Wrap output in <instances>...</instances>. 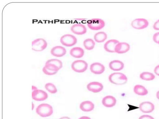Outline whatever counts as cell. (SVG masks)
<instances>
[{"mask_svg":"<svg viewBox=\"0 0 159 119\" xmlns=\"http://www.w3.org/2000/svg\"><path fill=\"white\" fill-rule=\"evenodd\" d=\"M46 89L52 94H55L57 92V89L56 86L51 83H47L45 85Z\"/></svg>","mask_w":159,"mask_h":119,"instance_id":"25","label":"cell"},{"mask_svg":"<svg viewBox=\"0 0 159 119\" xmlns=\"http://www.w3.org/2000/svg\"><path fill=\"white\" fill-rule=\"evenodd\" d=\"M42 71L45 74L48 75H53L55 74L57 72L49 70L47 69L44 66L43 68Z\"/></svg>","mask_w":159,"mask_h":119,"instance_id":"26","label":"cell"},{"mask_svg":"<svg viewBox=\"0 0 159 119\" xmlns=\"http://www.w3.org/2000/svg\"><path fill=\"white\" fill-rule=\"evenodd\" d=\"M154 71L156 74L159 76V64L155 67Z\"/></svg>","mask_w":159,"mask_h":119,"instance_id":"30","label":"cell"},{"mask_svg":"<svg viewBox=\"0 0 159 119\" xmlns=\"http://www.w3.org/2000/svg\"><path fill=\"white\" fill-rule=\"evenodd\" d=\"M107 35L103 31L99 32L95 34L94 38L95 41L98 43L104 41L107 38Z\"/></svg>","mask_w":159,"mask_h":119,"instance_id":"22","label":"cell"},{"mask_svg":"<svg viewBox=\"0 0 159 119\" xmlns=\"http://www.w3.org/2000/svg\"><path fill=\"white\" fill-rule=\"evenodd\" d=\"M60 41L62 45L66 46H71L75 45L77 39L75 36L70 34H66L60 38Z\"/></svg>","mask_w":159,"mask_h":119,"instance_id":"7","label":"cell"},{"mask_svg":"<svg viewBox=\"0 0 159 119\" xmlns=\"http://www.w3.org/2000/svg\"><path fill=\"white\" fill-rule=\"evenodd\" d=\"M80 108L82 111L88 112L91 111L94 109V104L91 101H85L80 103Z\"/></svg>","mask_w":159,"mask_h":119,"instance_id":"19","label":"cell"},{"mask_svg":"<svg viewBox=\"0 0 159 119\" xmlns=\"http://www.w3.org/2000/svg\"><path fill=\"white\" fill-rule=\"evenodd\" d=\"M130 48L129 45L126 42H119L116 46L115 52L118 54L125 53L128 51Z\"/></svg>","mask_w":159,"mask_h":119,"instance_id":"15","label":"cell"},{"mask_svg":"<svg viewBox=\"0 0 159 119\" xmlns=\"http://www.w3.org/2000/svg\"><path fill=\"white\" fill-rule=\"evenodd\" d=\"M156 95L157 98L159 100V90L157 92Z\"/></svg>","mask_w":159,"mask_h":119,"instance_id":"34","label":"cell"},{"mask_svg":"<svg viewBox=\"0 0 159 119\" xmlns=\"http://www.w3.org/2000/svg\"><path fill=\"white\" fill-rule=\"evenodd\" d=\"M78 119H91L90 118L87 116H82Z\"/></svg>","mask_w":159,"mask_h":119,"instance_id":"31","label":"cell"},{"mask_svg":"<svg viewBox=\"0 0 159 119\" xmlns=\"http://www.w3.org/2000/svg\"><path fill=\"white\" fill-rule=\"evenodd\" d=\"M66 49L61 46H56L52 48L50 51L51 54L57 57H61L66 53Z\"/></svg>","mask_w":159,"mask_h":119,"instance_id":"16","label":"cell"},{"mask_svg":"<svg viewBox=\"0 0 159 119\" xmlns=\"http://www.w3.org/2000/svg\"><path fill=\"white\" fill-rule=\"evenodd\" d=\"M119 42L115 39H110L104 44V48L106 51L111 53L115 52V49L116 45Z\"/></svg>","mask_w":159,"mask_h":119,"instance_id":"14","label":"cell"},{"mask_svg":"<svg viewBox=\"0 0 159 119\" xmlns=\"http://www.w3.org/2000/svg\"><path fill=\"white\" fill-rule=\"evenodd\" d=\"M105 22L102 19H92L87 22L88 27L93 30H98L103 28L105 26Z\"/></svg>","mask_w":159,"mask_h":119,"instance_id":"6","label":"cell"},{"mask_svg":"<svg viewBox=\"0 0 159 119\" xmlns=\"http://www.w3.org/2000/svg\"><path fill=\"white\" fill-rule=\"evenodd\" d=\"M83 45L84 48L87 50H90L93 49L95 45V42L91 38H87L83 42Z\"/></svg>","mask_w":159,"mask_h":119,"instance_id":"24","label":"cell"},{"mask_svg":"<svg viewBox=\"0 0 159 119\" xmlns=\"http://www.w3.org/2000/svg\"><path fill=\"white\" fill-rule=\"evenodd\" d=\"M88 64L84 60H77L73 61L71 64V68L75 72L82 73L85 72L87 69Z\"/></svg>","mask_w":159,"mask_h":119,"instance_id":"4","label":"cell"},{"mask_svg":"<svg viewBox=\"0 0 159 119\" xmlns=\"http://www.w3.org/2000/svg\"><path fill=\"white\" fill-rule=\"evenodd\" d=\"M139 77L141 79L147 81L152 80L155 79V77L153 73L148 72L141 73Z\"/></svg>","mask_w":159,"mask_h":119,"instance_id":"23","label":"cell"},{"mask_svg":"<svg viewBox=\"0 0 159 119\" xmlns=\"http://www.w3.org/2000/svg\"><path fill=\"white\" fill-rule=\"evenodd\" d=\"M134 93L138 95L144 96L148 93V90L143 86L140 85H136L133 89Z\"/></svg>","mask_w":159,"mask_h":119,"instance_id":"21","label":"cell"},{"mask_svg":"<svg viewBox=\"0 0 159 119\" xmlns=\"http://www.w3.org/2000/svg\"><path fill=\"white\" fill-rule=\"evenodd\" d=\"M139 119H154V118L151 116L149 115H143L140 116Z\"/></svg>","mask_w":159,"mask_h":119,"instance_id":"28","label":"cell"},{"mask_svg":"<svg viewBox=\"0 0 159 119\" xmlns=\"http://www.w3.org/2000/svg\"><path fill=\"white\" fill-rule=\"evenodd\" d=\"M116 103V100L114 96L107 95L104 97L102 99V103L105 107H112L114 106Z\"/></svg>","mask_w":159,"mask_h":119,"instance_id":"17","label":"cell"},{"mask_svg":"<svg viewBox=\"0 0 159 119\" xmlns=\"http://www.w3.org/2000/svg\"><path fill=\"white\" fill-rule=\"evenodd\" d=\"M46 41L43 38H38L32 42V49L36 51H41L44 50L47 46Z\"/></svg>","mask_w":159,"mask_h":119,"instance_id":"5","label":"cell"},{"mask_svg":"<svg viewBox=\"0 0 159 119\" xmlns=\"http://www.w3.org/2000/svg\"><path fill=\"white\" fill-rule=\"evenodd\" d=\"M70 55L72 57L77 58L82 57L84 54V51L79 47H75L71 48L70 51Z\"/></svg>","mask_w":159,"mask_h":119,"instance_id":"20","label":"cell"},{"mask_svg":"<svg viewBox=\"0 0 159 119\" xmlns=\"http://www.w3.org/2000/svg\"><path fill=\"white\" fill-rule=\"evenodd\" d=\"M70 30L73 33L77 35H82L85 33L87 29L85 26L81 24H75L70 28Z\"/></svg>","mask_w":159,"mask_h":119,"instance_id":"12","label":"cell"},{"mask_svg":"<svg viewBox=\"0 0 159 119\" xmlns=\"http://www.w3.org/2000/svg\"><path fill=\"white\" fill-rule=\"evenodd\" d=\"M110 82L116 85H122L125 84L128 78L124 74L119 72L111 74L108 77Z\"/></svg>","mask_w":159,"mask_h":119,"instance_id":"1","label":"cell"},{"mask_svg":"<svg viewBox=\"0 0 159 119\" xmlns=\"http://www.w3.org/2000/svg\"><path fill=\"white\" fill-rule=\"evenodd\" d=\"M157 43H158V44H159V41H158V42Z\"/></svg>","mask_w":159,"mask_h":119,"instance_id":"36","label":"cell"},{"mask_svg":"<svg viewBox=\"0 0 159 119\" xmlns=\"http://www.w3.org/2000/svg\"><path fill=\"white\" fill-rule=\"evenodd\" d=\"M36 112L39 116L44 117L50 116L53 113V110L52 107L50 105L43 103L37 106Z\"/></svg>","mask_w":159,"mask_h":119,"instance_id":"2","label":"cell"},{"mask_svg":"<svg viewBox=\"0 0 159 119\" xmlns=\"http://www.w3.org/2000/svg\"><path fill=\"white\" fill-rule=\"evenodd\" d=\"M51 71L58 72L62 67V63L60 60L53 59L47 60L44 66Z\"/></svg>","mask_w":159,"mask_h":119,"instance_id":"3","label":"cell"},{"mask_svg":"<svg viewBox=\"0 0 159 119\" xmlns=\"http://www.w3.org/2000/svg\"><path fill=\"white\" fill-rule=\"evenodd\" d=\"M139 108L141 112L145 113L152 112L154 109V105L153 103L149 101L141 103L139 105Z\"/></svg>","mask_w":159,"mask_h":119,"instance_id":"13","label":"cell"},{"mask_svg":"<svg viewBox=\"0 0 159 119\" xmlns=\"http://www.w3.org/2000/svg\"><path fill=\"white\" fill-rule=\"evenodd\" d=\"M59 119H71L70 117H61Z\"/></svg>","mask_w":159,"mask_h":119,"instance_id":"32","label":"cell"},{"mask_svg":"<svg viewBox=\"0 0 159 119\" xmlns=\"http://www.w3.org/2000/svg\"><path fill=\"white\" fill-rule=\"evenodd\" d=\"M87 89L89 91L94 93L101 91L103 89V85L97 82H93L89 83L87 86Z\"/></svg>","mask_w":159,"mask_h":119,"instance_id":"10","label":"cell"},{"mask_svg":"<svg viewBox=\"0 0 159 119\" xmlns=\"http://www.w3.org/2000/svg\"><path fill=\"white\" fill-rule=\"evenodd\" d=\"M109 67L111 70L119 71L122 70L124 67V63L118 60H114L111 61L109 63Z\"/></svg>","mask_w":159,"mask_h":119,"instance_id":"18","label":"cell"},{"mask_svg":"<svg viewBox=\"0 0 159 119\" xmlns=\"http://www.w3.org/2000/svg\"><path fill=\"white\" fill-rule=\"evenodd\" d=\"M153 28L155 30H159V19L155 22L153 25Z\"/></svg>","mask_w":159,"mask_h":119,"instance_id":"29","label":"cell"},{"mask_svg":"<svg viewBox=\"0 0 159 119\" xmlns=\"http://www.w3.org/2000/svg\"><path fill=\"white\" fill-rule=\"evenodd\" d=\"M32 110H33L34 108V104L33 103H32Z\"/></svg>","mask_w":159,"mask_h":119,"instance_id":"35","label":"cell"},{"mask_svg":"<svg viewBox=\"0 0 159 119\" xmlns=\"http://www.w3.org/2000/svg\"><path fill=\"white\" fill-rule=\"evenodd\" d=\"M48 96L47 93L41 90L37 89L33 91L32 93V98L37 101L44 100L47 99Z\"/></svg>","mask_w":159,"mask_h":119,"instance_id":"9","label":"cell"},{"mask_svg":"<svg viewBox=\"0 0 159 119\" xmlns=\"http://www.w3.org/2000/svg\"><path fill=\"white\" fill-rule=\"evenodd\" d=\"M90 69L93 73L95 74H102L105 70V66L99 62H94L90 65Z\"/></svg>","mask_w":159,"mask_h":119,"instance_id":"11","label":"cell"},{"mask_svg":"<svg viewBox=\"0 0 159 119\" xmlns=\"http://www.w3.org/2000/svg\"><path fill=\"white\" fill-rule=\"evenodd\" d=\"M32 89L33 91L38 89L37 88L36 86H32Z\"/></svg>","mask_w":159,"mask_h":119,"instance_id":"33","label":"cell"},{"mask_svg":"<svg viewBox=\"0 0 159 119\" xmlns=\"http://www.w3.org/2000/svg\"><path fill=\"white\" fill-rule=\"evenodd\" d=\"M153 41L157 43L159 41V32L155 33L152 37Z\"/></svg>","mask_w":159,"mask_h":119,"instance_id":"27","label":"cell"},{"mask_svg":"<svg viewBox=\"0 0 159 119\" xmlns=\"http://www.w3.org/2000/svg\"><path fill=\"white\" fill-rule=\"evenodd\" d=\"M131 24L135 29H141L146 28L149 24V22L145 19L137 18L133 20Z\"/></svg>","mask_w":159,"mask_h":119,"instance_id":"8","label":"cell"}]
</instances>
